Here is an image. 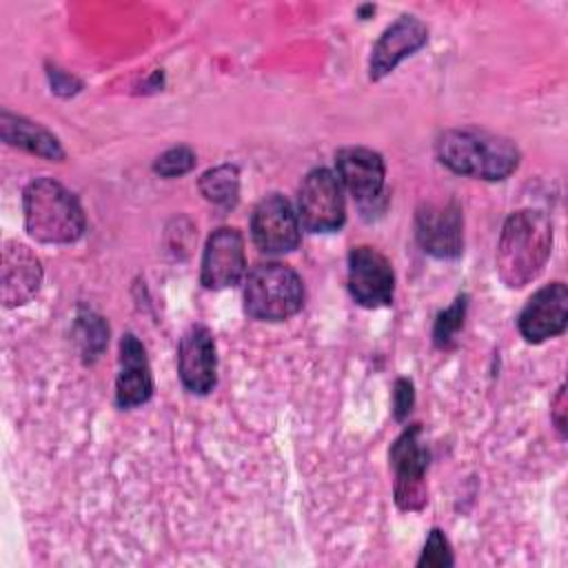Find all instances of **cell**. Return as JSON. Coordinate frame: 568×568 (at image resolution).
<instances>
[{"mask_svg": "<svg viewBox=\"0 0 568 568\" xmlns=\"http://www.w3.org/2000/svg\"><path fill=\"white\" fill-rule=\"evenodd\" d=\"M200 193L220 206H235L240 197V171L235 164H220L204 171L197 180Z\"/></svg>", "mask_w": 568, "mask_h": 568, "instance_id": "ac0fdd59", "label": "cell"}, {"mask_svg": "<svg viewBox=\"0 0 568 568\" xmlns=\"http://www.w3.org/2000/svg\"><path fill=\"white\" fill-rule=\"evenodd\" d=\"M466 308H468V295H457L453 300V304L437 315L435 326H433V342H435L437 348H450L453 346L455 335L464 326Z\"/></svg>", "mask_w": 568, "mask_h": 568, "instance_id": "ffe728a7", "label": "cell"}, {"mask_svg": "<svg viewBox=\"0 0 568 568\" xmlns=\"http://www.w3.org/2000/svg\"><path fill=\"white\" fill-rule=\"evenodd\" d=\"M27 233L44 244H71L87 226L78 197L53 178H38L22 195Z\"/></svg>", "mask_w": 568, "mask_h": 568, "instance_id": "3957f363", "label": "cell"}, {"mask_svg": "<svg viewBox=\"0 0 568 568\" xmlns=\"http://www.w3.org/2000/svg\"><path fill=\"white\" fill-rule=\"evenodd\" d=\"M0 138L11 146L40 155L44 160H53V162L64 160V151L58 138L49 129L22 115H16L7 109L0 113Z\"/></svg>", "mask_w": 568, "mask_h": 568, "instance_id": "e0dca14e", "label": "cell"}, {"mask_svg": "<svg viewBox=\"0 0 568 568\" xmlns=\"http://www.w3.org/2000/svg\"><path fill=\"white\" fill-rule=\"evenodd\" d=\"M304 304L300 275L282 262L255 264L244 282V308L262 322H282Z\"/></svg>", "mask_w": 568, "mask_h": 568, "instance_id": "277c9868", "label": "cell"}, {"mask_svg": "<svg viewBox=\"0 0 568 568\" xmlns=\"http://www.w3.org/2000/svg\"><path fill=\"white\" fill-rule=\"evenodd\" d=\"M337 180L362 204H373L384 189V160L366 146H344L335 153Z\"/></svg>", "mask_w": 568, "mask_h": 568, "instance_id": "5bb4252c", "label": "cell"}, {"mask_svg": "<svg viewBox=\"0 0 568 568\" xmlns=\"http://www.w3.org/2000/svg\"><path fill=\"white\" fill-rule=\"evenodd\" d=\"M415 404V386L408 377L395 379V390H393V408H395V419L404 422L408 413L413 410Z\"/></svg>", "mask_w": 568, "mask_h": 568, "instance_id": "603a6c76", "label": "cell"}, {"mask_svg": "<svg viewBox=\"0 0 568 568\" xmlns=\"http://www.w3.org/2000/svg\"><path fill=\"white\" fill-rule=\"evenodd\" d=\"M251 237L255 246L268 255L297 248L300 217L284 195L271 193L255 204L251 215Z\"/></svg>", "mask_w": 568, "mask_h": 568, "instance_id": "9c48e42d", "label": "cell"}, {"mask_svg": "<svg viewBox=\"0 0 568 568\" xmlns=\"http://www.w3.org/2000/svg\"><path fill=\"white\" fill-rule=\"evenodd\" d=\"M178 373L189 393L206 395L217 382V355L213 333L193 324L180 339L178 346Z\"/></svg>", "mask_w": 568, "mask_h": 568, "instance_id": "7c38bea8", "label": "cell"}, {"mask_svg": "<svg viewBox=\"0 0 568 568\" xmlns=\"http://www.w3.org/2000/svg\"><path fill=\"white\" fill-rule=\"evenodd\" d=\"M390 466L395 470V501L402 510H419L426 504V468L428 446L422 424H410L390 446Z\"/></svg>", "mask_w": 568, "mask_h": 568, "instance_id": "5b68a950", "label": "cell"}, {"mask_svg": "<svg viewBox=\"0 0 568 568\" xmlns=\"http://www.w3.org/2000/svg\"><path fill=\"white\" fill-rule=\"evenodd\" d=\"M153 395V375L144 344L124 333L120 339V368L115 377V402L120 408H135Z\"/></svg>", "mask_w": 568, "mask_h": 568, "instance_id": "9a60e30c", "label": "cell"}, {"mask_svg": "<svg viewBox=\"0 0 568 568\" xmlns=\"http://www.w3.org/2000/svg\"><path fill=\"white\" fill-rule=\"evenodd\" d=\"M519 333L530 344L557 337L568 326V288L564 282L541 286L521 308L517 320Z\"/></svg>", "mask_w": 568, "mask_h": 568, "instance_id": "8fae6325", "label": "cell"}, {"mask_svg": "<svg viewBox=\"0 0 568 568\" xmlns=\"http://www.w3.org/2000/svg\"><path fill=\"white\" fill-rule=\"evenodd\" d=\"M75 342L80 346V353L87 362H93L109 342V326L106 322L95 315L93 311L80 308L78 322H75Z\"/></svg>", "mask_w": 568, "mask_h": 568, "instance_id": "d6986e66", "label": "cell"}, {"mask_svg": "<svg viewBox=\"0 0 568 568\" xmlns=\"http://www.w3.org/2000/svg\"><path fill=\"white\" fill-rule=\"evenodd\" d=\"M42 282L40 260L20 242H9L2 251L0 268V295L4 306H18L29 302Z\"/></svg>", "mask_w": 568, "mask_h": 568, "instance_id": "2e32d148", "label": "cell"}, {"mask_svg": "<svg viewBox=\"0 0 568 568\" xmlns=\"http://www.w3.org/2000/svg\"><path fill=\"white\" fill-rule=\"evenodd\" d=\"M426 40H428V27L419 18L399 16L393 24L384 29V33L377 38L373 47L371 62H368L371 80H382L384 75H388L404 58L422 49Z\"/></svg>", "mask_w": 568, "mask_h": 568, "instance_id": "4fadbf2b", "label": "cell"}, {"mask_svg": "<svg viewBox=\"0 0 568 568\" xmlns=\"http://www.w3.org/2000/svg\"><path fill=\"white\" fill-rule=\"evenodd\" d=\"M348 291L359 306L377 308L393 302L395 273L384 253L359 244L348 253Z\"/></svg>", "mask_w": 568, "mask_h": 568, "instance_id": "ba28073f", "label": "cell"}, {"mask_svg": "<svg viewBox=\"0 0 568 568\" xmlns=\"http://www.w3.org/2000/svg\"><path fill=\"white\" fill-rule=\"evenodd\" d=\"M246 271L244 237L235 226L215 229L202 253L200 282L204 288L220 291L235 286Z\"/></svg>", "mask_w": 568, "mask_h": 568, "instance_id": "30bf717a", "label": "cell"}, {"mask_svg": "<svg viewBox=\"0 0 568 568\" xmlns=\"http://www.w3.org/2000/svg\"><path fill=\"white\" fill-rule=\"evenodd\" d=\"M552 251V222L544 211L521 209L506 217L495 253L501 282L510 288L530 284Z\"/></svg>", "mask_w": 568, "mask_h": 568, "instance_id": "6da1fadb", "label": "cell"}, {"mask_svg": "<svg viewBox=\"0 0 568 568\" xmlns=\"http://www.w3.org/2000/svg\"><path fill=\"white\" fill-rule=\"evenodd\" d=\"M435 149L444 166L477 180H506L519 166V149L488 131L448 129L437 138Z\"/></svg>", "mask_w": 568, "mask_h": 568, "instance_id": "7a4b0ae2", "label": "cell"}, {"mask_svg": "<svg viewBox=\"0 0 568 568\" xmlns=\"http://www.w3.org/2000/svg\"><path fill=\"white\" fill-rule=\"evenodd\" d=\"M415 237L424 253L455 260L464 251V215L455 200L426 202L415 213Z\"/></svg>", "mask_w": 568, "mask_h": 568, "instance_id": "52a82bcc", "label": "cell"}, {"mask_svg": "<svg viewBox=\"0 0 568 568\" xmlns=\"http://www.w3.org/2000/svg\"><path fill=\"white\" fill-rule=\"evenodd\" d=\"M297 217L311 233H328L344 224L342 184L333 171L320 166L306 173L297 191Z\"/></svg>", "mask_w": 568, "mask_h": 568, "instance_id": "8992f818", "label": "cell"}, {"mask_svg": "<svg viewBox=\"0 0 568 568\" xmlns=\"http://www.w3.org/2000/svg\"><path fill=\"white\" fill-rule=\"evenodd\" d=\"M453 564H455V559H453V550H450V544H448L446 535L439 528H433L426 544H424L422 557L417 559V566L419 568H424V566L446 568V566H453Z\"/></svg>", "mask_w": 568, "mask_h": 568, "instance_id": "7402d4cb", "label": "cell"}, {"mask_svg": "<svg viewBox=\"0 0 568 568\" xmlns=\"http://www.w3.org/2000/svg\"><path fill=\"white\" fill-rule=\"evenodd\" d=\"M49 78H51V87H53V91L55 93H60V95H71V93H75V91H80V80H75L73 75H69V73H64L62 69H58V67H53L51 71H49Z\"/></svg>", "mask_w": 568, "mask_h": 568, "instance_id": "cb8c5ba5", "label": "cell"}, {"mask_svg": "<svg viewBox=\"0 0 568 568\" xmlns=\"http://www.w3.org/2000/svg\"><path fill=\"white\" fill-rule=\"evenodd\" d=\"M195 166V153L193 149L180 144V146H173L169 151H164L162 155L155 158L153 162V171L162 178H178V175H184L189 173L191 169Z\"/></svg>", "mask_w": 568, "mask_h": 568, "instance_id": "44dd1931", "label": "cell"}, {"mask_svg": "<svg viewBox=\"0 0 568 568\" xmlns=\"http://www.w3.org/2000/svg\"><path fill=\"white\" fill-rule=\"evenodd\" d=\"M550 419L561 437H566V386H559L557 395L550 402Z\"/></svg>", "mask_w": 568, "mask_h": 568, "instance_id": "d4e9b609", "label": "cell"}]
</instances>
